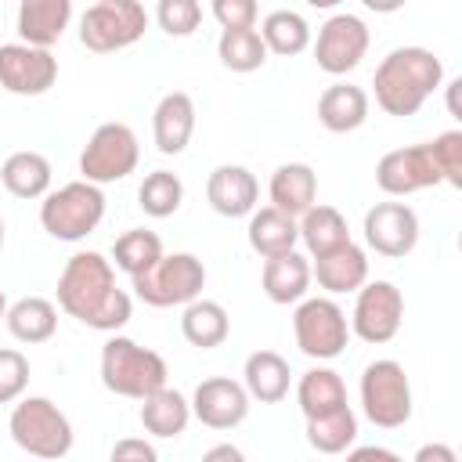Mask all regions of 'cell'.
Listing matches in <instances>:
<instances>
[{
	"mask_svg": "<svg viewBox=\"0 0 462 462\" xmlns=\"http://www.w3.org/2000/svg\"><path fill=\"white\" fill-rule=\"evenodd\" d=\"M58 307L87 328L119 332L130 314L134 300L126 289L116 285V267L94 249L72 253L58 274Z\"/></svg>",
	"mask_w": 462,
	"mask_h": 462,
	"instance_id": "6da1fadb",
	"label": "cell"
},
{
	"mask_svg": "<svg viewBox=\"0 0 462 462\" xmlns=\"http://www.w3.org/2000/svg\"><path fill=\"white\" fill-rule=\"evenodd\" d=\"M155 22L166 36H191L202 25V4L199 0H159Z\"/></svg>",
	"mask_w": 462,
	"mask_h": 462,
	"instance_id": "74e56055",
	"label": "cell"
},
{
	"mask_svg": "<svg viewBox=\"0 0 462 462\" xmlns=\"http://www.w3.org/2000/svg\"><path fill=\"white\" fill-rule=\"evenodd\" d=\"M256 32L267 43V54H278V58H292V54H303L310 47V25H307V18L300 11H289V7L271 11L260 22Z\"/></svg>",
	"mask_w": 462,
	"mask_h": 462,
	"instance_id": "1f68e13d",
	"label": "cell"
},
{
	"mask_svg": "<svg viewBox=\"0 0 462 462\" xmlns=\"http://www.w3.org/2000/svg\"><path fill=\"white\" fill-rule=\"evenodd\" d=\"M72 22V0H22L18 36L32 47H54Z\"/></svg>",
	"mask_w": 462,
	"mask_h": 462,
	"instance_id": "7402d4cb",
	"label": "cell"
},
{
	"mask_svg": "<svg viewBox=\"0 0 462 462\" xmlns=\"http://www.w3.org/2000/svg\"><path fill=\"white\" fill-rule=\"evenodd\" d=\"M4 314H7V296H4V289H0V321H4Z\"/></svg>",
	"mask_w": 462,
	"mask_h": 462,
	"instance_id": "c3c4849f",
	"label": "cell"
},
{
	"mask_svg": "<svg viewBox=\"0 0 462 462\" xmlns=\"http://www.w3.org/2000/svg\"><path fill=\"white\" fill-rule=\"evenodd\" d=\"M206 199H209V209L235 220V217H249L260 202V184L253 177V170L238 166V162H224L209 173L206 180Z\"/></svg>",
	"mask_w": 462,
	"mask_h": 462,
	"instance_id": "e0dca14e",
	"label": "cell"
},
{
	"mask_svg": "<svg viewBox=\"0 0 462 462\" xmlns=\"http://www.w3.org/2000/svg\"><path fill=\"white\" fill-rule=\"evenodd\" d=\"M249 415V393L242 383L227 375H209L191 393V419L209 430H235Z\"/></svg>",
	"mask_w": 462,
	"mask_h": 462,
	"instance_id": "2e32d148",
	"label": "cell"
},
{
	"mask_svg": "<svg viewBox=\"0 0 462 462\" xmlns=\"http://www.w3.org/2000/svg\"><path fill=\"white\" fill-rule=\"evenodd\" d=\"M224 458L242 462V448H235V444H217V448L206 451V462H224Z\"/></svg>",
	"mask_w": 462,
	"mask_h": 462,
	"instance_id": "ee69618b",
	"label": "cell"
},
{
	"mask_svg": "<svg viewBox=\"0 0 462 462\" xmlns=\"http://www.w3.org/2000/svg\"><path fill=\"white\" fill-rule=\"evenodd\" d=\"M155 458H159V451L148 440L126 437V440H116L112 444V462H155Z\"/></svg>",
	"mask_w": 462,
	"mask_h": 462,
	"instance_id": "60d3db41",
	"label": "cell"
},
{
	"mask_svg": "<svg viewBox=\"0 0 462 462\" xmlns=\"http://www.w3.org/2000/svg\"><path fill=\"white\" fill-rule=\"evenodd\" d=\"M426 144H430V155H433L440 180L451 188H462V130H444Z\"/></svg>",
	"mask_w": 462,
	"mask_h": 462,
	"instance_id": "8d00e7d4",
	"label": "cell"
},
{
	"mask_svg": "<svg viewBox=\"0 0 462 462\" xmlns=\"http://www.w3.org/2000/svg\"><path fill=\"white\" fill-rule=\"evenodd\" d=\"M267 195H271L274 209H282L289 217H303L318 202V173L307 162H282L271 173Z\"/></svg>",
	"mask_w": 462,
	"mask_h": 462,
	"instance_id": "cb8c5ba5",
	"label": "cell"
},
{
	"mask_svg": "<svg viewBox=\"0 0 462 462\" xmlns=\"http://www.w3.org/2000/svg\"><path fill=\"white\" fill-rule=\"evenodd\" d=\"M191 422V401L180 393V390H170V386H159L155 393L141 397V426L144 433L159 437V440H173L188 430Z\"/></svg>",
	"mask_w": 462,
	"mask_h": 462,
	"instance_id": "d4e9b609",
	"label": "cell"
},
{
	"mask_svg": "<svg viewBox=\"0 0 462 462\" xmlns=\"http://www.w3.org/2000/svg\"><path fill=\"white\" fill-rule=\"evenodd\" d=\"M296 404L303 411V419H314V415H325L332 408H343L346 404V383L336 368H307L296 383Z\"/></svg>",
	"mask_w": 462,
	"mask_h": 462,
	"instance_id": "4dcf8cb0",
	"label": "cell"
},
{
	"mask_svg": "<svg viewBox=\"0 0 462 462\" xmlns=\"http://www.w3.org/2000/svg\"><path fill=\"white\" fill-rule=\"evenodd\" d=\"M58 79V58L51 47L32 43H0V90L18 97H40Z\"/></svg>",
	"mask_w": 462,
	"mask_h": 462,
	"instance_id": "4fadbf2b",
	"label": "cell"
},
{
	"mask_svg": "<svg viewBox=\"0 0 462 462\" xmlns=\"http://www.w3.org/2000/svg\"><path fill=\"white\" fill-rule=\"evenodd\" d=\"M7 332L25 343V346H36V343H47L54 332H58V307L43 296H22L14 303H7Z\"/></svg>",
	"mask_w": 462,
	"mask_h": 462,
	"instance_id": "4316f807",
	"label": "cell"
},
{
	"mask_svg": "<svg viewBox=\"0 0 462 462\" xmlns=\"http://www.w3.org/2000/svg\"><path fill=\"white\" fill-rule=\"evenodd\" d=\"M184 202V184L177 173L170 170H152L144 173L141 188H137V206L144 209V217H155V220H166L180 209Z\"/></svg>",
	"mask_w": 462,
	"mask_h": 462,
	"instance_id": "d590c367",
	"label": "cell"
},
{
	"mask_svg": "<svg viewBox=\"0 0 462 462\" xmlns=\"http://www.w3.org/2000/svg\"><path fill=\"white\" fill-rule=\"evenodd\" d=\"M375 184L390 199H408V195L426 191V188H437L444 180H440V173L433 166L430 144H408V148L386 152L375 162Z\"/></svg>",
	"mask_w": 462,
	"mask_h": 462,
	"instance_id": "5bb4252c",
	"label": "cell"
},
{
	"mask_svg": "<svg viewBox=\"0 0 462 462\" xmlns=\"http://www.w3.org/2000/svg\"><path fill=\"white\" fill-rule=\"evenodd\" d=\"M289 383H292L289 361L282 354H274V350H256L242 365V386H245L249 401L278 404V401L289 397Z\"/></svg>",
	"mask_w": 462,
	"mask_h": 462,
	"instance_id": "603a6c76",
	"label": "cell"
},
{
	"mask_svg": "<svg viewBox=\"0 0 462 462\" xmlns=\"http://www.w3.org/2000/svg\"><path fill=\"white\" fill-rule=\"evenodd\" d=\"M141 144L126 123H101L79 152V173L90 184H116L137 170Z\"/></svg>",
	"mask_w": 462,
	"mask_h": 462,
	"instance_id": "30bf717a",
	"label": "cell"
},
{
	"mask_svg": "<svg viewBox=\"0 0 462 462\" xmlns=\"http://www.w3.org/2000/svg\"><path fill=\"white\" fill-rule=\"evenodd\" d=\"M166 361L162 354L141 346L137 339L130 336H108L105 346H101V383L108 393L116 397H148L155 393L159 386H166Z\"/></svg>",
	"mask_w": 462,
	"mask_h": 462,
	"instance_id": "3957f363",
	"label": "cell"
},
{
	"mask_svg": "<svg viewBox=\"0 0 462 462\" xmlns=\"http://www.w3.org/2000/svg\"><path fill=\"white\" fill-rule=\"evenodd\" d=\"M365 242L386 260H401L419 245V213L408 202H375L365 213Z\"/></svg>",
	"mask_w": 462,
	"mask_h": 462,
	"instance_id": "9a60e30c",
	"label": "cell"
},
{
	"mask_svg": "<svg viewBox=\"0 0 462 462\" xmlns=\"http://www.w3.org/2000/svg\"><path fill=\"white\" fill-rule=\"evenodd\" d=\"M368 108H372V97H368L365 87H357V83H332L318 97V123L328 134H350V130H357L368 119Z\"/></svg>",
	"mask_w": 462,
	"mask_h": 462,
	"instance_id": "44dd1931",
	"label": "cell"
},
{
	"mask_svg": "<svg viewBox=\"0 0 462 462\" xmlns=\"http://www.w3.org/2000/svg\"><path fill=\"white\" fill-rule=\"evenodd\" d=\"M357 440V415L350 404L307 419V444L318 455H343Z\"/></svg>",
	"mask_w": 462,
	"mask_h": 462,
	"instance_id": "d6a6232c",
	"label": "cell"
},
{
	"mask_svg": "<svg viewBox=\"0 0 462 462\" xmlns=\"http://www.w3.org/2000/svg\"><path fill=\"white\" fill-rule=\"evenodd\" d=\"M105 220V191L90 180H69L58 191H47L40 202V224L58 242H83Z\"/></svg>",
	"mask_w": 462,
	"mask_h": 462,
	"instance_id": "5b68a950",
	"label": "cell"
},
{
	"mask_svg": "<svg viewBox=\"0 0 462 462\" xmlns=\"http://www.w3.org/2000/svg\"><path fill=\"white\" fill-rule=\"evenodd\" d=\"M296 346L314 361H332L350 343V318L332 296H303L292 314Z\"/></svg>",
	"mask_w": 462,
	"mask_h": 462,
	"instance_id": "ba28073f",
	"label": "cell"
},
{
	"mask_svg": "<svg viewBox=\"0 0 462 462\" xmlns=\"http://www.w3.org/2000/svg\"><path fill=\"white\" fill-rule=\"evenodd\" d=\"M368 11H375V14H393V11H401L408 0H361Z\"/></svg>",
	"mask_w": 462,
	"mask_h": 462,
	"instance_id": "f6af8a7d",
	"label": "cell"
},
{
	"mask_svg": "<svg viewBox=\"0 0 462 462\" xmlns=\"http://www.w3.org/2000/svg\"><path fill=\"white\" fill-rule=\"evenodd\" d=\"M458 87H462V79H451V83H448V112H451L455 119H462V112H458Z\"/></svg>",
	"mask_w": 462,
	"mask_h": 462,
	"instance_id": "bcb514c9",
	"label": "cell"
},
{
	"mask_svg": "<svg viewBox=\"0 0 462 462\" xmlns=\"http://www.w3.org/2000/svg\"><path fill=\"white\" fill-rule=\"evenodd\" d=\"M415 462H458V455L444 444H426V448L415 451Z\"/></svg>",
	"mask_w": 462,
	"mask_h": 462,
	"instance_id": "b9f144b4",
	"label": "cell"
},
{
	"mask_svg": "<svg viewBox=\"0 0 462 462\" xmlns=\"http://www.w3.org/2000/svg\"><path fill=\"white\" fill-rule=\"evenodd\" d=\"M440 83H444V61L430 47H397L375 65L372 76L375 105L397 119L415 116Z\"/></svg>",
	"mask_w": 462,
	"mask_h": 462,
	"instance_id": "7a4b0ae2",
	"label": "cell"
},
{
	"mask_svg": "<svg viewBox=\"0 0 462 462\" xmlns=\"http://www.w3.org/2000/svg\"><path fill=\"white\" fill-rule=\"evenodd\" d=\"M310 274L318 278V285L332 296H343V292H357L365 282H368V256L365 249L350 238L346 245L325 253V256H314V267Z\"/></svg>",
	"mask_w": 462,
	"mask_h": 462,
	"instance_id": "ffe728a7",
	"label": "cell"
},
{
	"mask_svg": "<svg viewBox=\"0 0 462 462\" xmlns=\"http://www.w3.org/2000/svg\"><path fill=\"white\" fill-rule=\"evenodd\" d=\"M245 238H249L253 253L267 260V256H278V253L296 249L300 227H296V217H289V213H282L274 206H263V209H253L249 213Z\"/></svg>",
	"mask_w": 462,
	"mask_h": 462,
	"instance_id": "484cf974",
	"label": "cell"
},
{
	"mask_svg": "<svg viewBox=\"0 0 462 462\" xmlns=\"http://www.w3.org/2000/svg\"><path fill=\"white\" fill-rule=\"evenodd\" d=\"M227 332H231V318H227L224 303L202 300V296H195L191 303H184V310H180V336L191 346L213 350V346H220L227 339Z\"/></svg>",
	"mask_w": 462,
	"mask_h": 462,
	"instance_id": "83f0119b",
	"label": "cell"
},
{
	"mask_svg": "<svg viewBox=\"0 0 462 462\" xmlns=\"http://www.w3.org/2000/svg\"><path fill=\"white\" fill-rule=\"evenodd\" d=\"M11 440L36 458H65L72 451V422L51 397H18L7 419Z\"/></svg>",
	"mask_w": 462,
	"mask_h": 462,
	"instance_id": "277c9868",
	"label": "cell"
},
{
	"mask_svg": "<svg viewBox=\"0 0 462 462\" xmlns=\"http://www.w3.org/2000/svg\"><path fill=\"white\" fill-rule=\"evenodd\" d=\"M346 451H350V458H383V462H397V458H401V455L390 451V448H354V444H350Z\"/></svg>",
	"mask_w": 462,
	"mask_h": 462,
	"instance_id": "7bdbcfd3",
	"label": "cell"
},
{
	"mask_svg": "<svg viewBox=\"0 0 462 462\" xmlns=\"http://www.w3.org/2000/svg\"><path fill=\"white\" fill-rule=\"evenodd\" d=\"M209 11L220 29H253L256 25V0H209Z\"/></svg>",
	"mask_w": 462,
	"mask_h": 462,
	"instance_id": "ab89813d",
	"label": "cell"
},
{
	"mask_svg": "<svg viewBox=\"0 0 462 462\" xmlns=\"http://www.w3.org/2000/svg\"><path fill=\"white\" fill-rule=\"evenodd\" d=\"M159 256H162V238L155 231H148V227H130L112 245V267L130 274V278L148 271Z\"/></svg>",
	"mask_w": 462,
	"mask_h": 462,
	"instance_id": "e575fe53",
	"label": "cell"
},
{
	"mask_svg": "<svg viewBox=\"0 0 462 462\" xmlns=\"http://www.w3.org/2000/svg\"><path fill=\"white\" fill-rule=\"evenodd\" d=\"M148 29V11L137 0H97L79 18V43L94 54L134 47Z\"/></svg>",
	"mask_w": 462,
	"mask_h": 462,
	"instance_id": "9c48e42d",
	"label": "cell"
},
{
	"mask_svg": "<svg viewBox=\"0 0 462 462\" xmlns=\"http://www.w3.org/2000/svg\"><path fill=\"white\" fill-rule=\"evenodd\" d=\"M4 242H7V227H4V217H0V249H4Z\"/></svg>",
	"mask_w": 462,
	"mask_h": 462,
	"instance_id": "681fc988",
	"label": "cell"
},
{
	"mask_svg": "<svg viewBox=\"0 0 462 462\" xmlns=\"http://www.w3.org/2000/svg\"><path fill=\"white\" fill-rule=\"evenodd\" d=\"M51 162L40 152H11L0 166V180L14 199H43L51 191Z\"/></svg>",
	"mask_w": 462,
	"mask_h": 462,
	"instance_id": "f1b7e54d",
	"label": "cell"
},
{
	"mask_svg": "<svg viewBox=\"0 0 462 462\" xmlns=\"http://www.w3.org/2000/svg\"><path fill=\"white\" fill-rule=\"evenodd\" d=\"M368 43H372V32H368L365 18H357L350 11H339V14L325 18V25L318 29L314 61L328 76H346L350 69L361 65V58L368 54Z\"/></svg>",
	"mask_w": 462,
	"mask_h": 462,
	"instance_id": "7c38bea8",
	"label": "cell"
},
{
	"mask_svg": "<svg viewBox=\"0 0 462 462\" xmlns=\"http://www.w3.org/2000/svg\"><path fill=\"white\" fill-rule=\"evenodd\" d=\"M404 321V296L393 282H365L357 289L354 300V314H350V336H357L361 343L383 346L401 332Z\"/></svg>",
	"mask_w": 462,
	"mask_h": 462,
	"instance_id": "8fae6325",
	"label": "cell"
},
{
	"mask_svg": "<svg viewBox=\"0 0 462 462\" xmlns=\"http://www.w3.org/2000/svg\"><path fill=\"white\" fill-rule=\"evenodd\" d=\"M29 386V357L14 346H0V404H14Z\"/></svg>",
	"mask_w": 462,
	"mask_h": 462,
	"instance_id": "f35d334b",
	"label": "cell"
},
{
	"mask_svg": "<svg viewBox=\"0 0 462 462\" xmlns=\"http://www.w3.org/2000/svg\"><path fill=\"white\" fill-rule=\"evenodd\" d=\"M217 58L231 72H256L267 61V43L260 40L256 25L253 29H224L217 40Z\"/></svg>",
	"mask_w": 462,
	"mask_h": 462,
	"instance_id": "836d02e7",
	"label": "cell"
},
{
	"mask_svg": "<svg viewBox=\"0 0 462 462\" xmlns=\"http://www.w3.org/2000/svg\"><path fill=\"white\" fill-rule=\"evenodd\" d=\"M195 134V101L184 90H170L159 97L152 112V137L162 155H180Z\"/></svg>",
	"mask_w": 462,
	"mask_h": 462,
	"instance_id": "ac0fdd59",
	"label": "cell"
},
{
	"mask_svg": "<svg viewBox=\"0 0 462 462\" xmlns=\"http://www.w3.org/2000/svg\"><path fill=\"white\" fill-rule=\"evenodd\" d=\"M94 4H97V0H94Z\"/></svg>",
	"mask_w": 462,
	"mask_h": 462,
	"instance_id": "f907efd6",
	"label": "cell"
},
{
	"mask_svg": "<svg viewBox=\"0 0 462 462\" xmlns=\"http://www.w3.org/2000/svg\"><path fill=\"white\" fill-rule=\"evenodd\" d=\"M296 227H300V242L307 245L310 256H325L339 245L350 242V227H346V217L336 209V206H310L303 217H296Z\"/></svg>",
	"mask_w": 462,
	"mask_h": 462,
	"instance_id": "f546056e",
	"label": "cell"
},
{
	"mask_svg": "<svg viewBox=\"0 0 462 462\" xmlns=\"http://www.w3.org/2000/svg\"><path fill=\"white\" fill-rule=\"evenodd\" d=\"M314 274H310V260L296 249L289 253H278V256H267L263 260V271H260V285H263V296L278 307H289V303H300L310 289Z\"/></svg>",
	"mask_w": 462,
	"mask_h": 462,
	"instance_id": "d6986e66",
	"label": "cell"
},
{
	"mask_svg": "<svg viewBox=\"0 0 462 462\" xmlns=\"http://www.w3.org/2000/svg\"><path fill=\"white\" fill-rule=\"evenodd\" d=\"M130 289L148 307H184L206 289V263L195 253H162L148 271L130 278Z\"/></svg>",
	"mask_w": 462,
	"mask_h": 462,
	"instance_id": "8992f818",
	"label": "cell"
},
{
	"mask_svg": "<svg viewBox=\"0 0 462 462\" xmlns=\"http://www.w3.org/2000/svg\"><path fill=\"white\" fill-rule=\"evenodd\" d=\"M310 7H318V11H332V7H339L343 0H307Z\"/></svg>",
	"mask_w": 462,
	"mask_h": 462,
	"instance_id": "7dc6e473",
	"label": "cell"
},
{
	"mask_svg": "<svg viewBox=\"0 0 462 462\" xmlns=\"http://www.w3.org/2000/svg\"><path fill=\"white\" fill-rule=\"evenodd\" d=\"M357 393H361L365 419L379 430H401L411 419V383L404 365L393 357H379L365 365Z\"/></svg>",
	"mask_w": 462,
	"mask_h": 462,
	"instance_id": "52a82bcc",
	"label": "cell"
}]
</instances>
